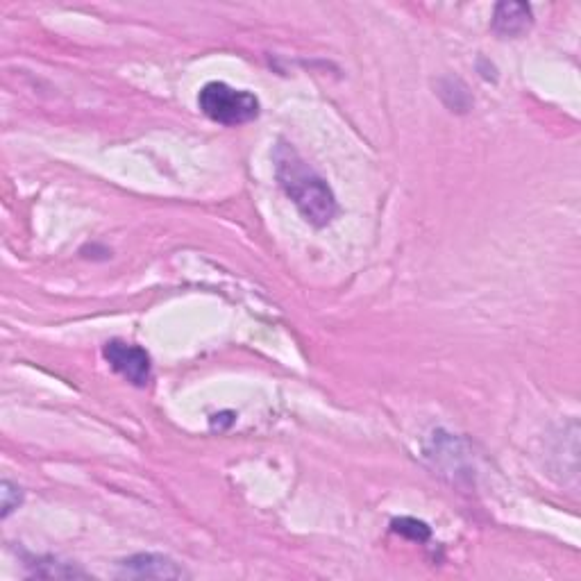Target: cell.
<instances>
[{"label": "cell", "mask_w": 581, "mask_h": 581, "mask_svg": "<svg viewBox=\"0 0 581 581\" xmlns=\"http://www.w3.org/2000/svg\"><path fill=\"white\" fill-rule=\"evenodd\" d=\"M273 162L277 182L298 207V212L305 216V221L314 227L330 225L339 212V205L325 178H321L289 143H277Z\"/></svg>", "instance_id": "obj_1"}, {"label": "cell", "mask_w": 581, "mask_h": 581, "mask_svg": "<svg viewBox=\"0 0 581 581\" xmlns=\"http://www.w3.org/2000/svg\"><path fill=\"white\" fill-rule=\"evenodd\" d=\"M200 112L214 123L237 128L259 116V98L246 89H234L225 82H207L198 94Z\"/></svg>", "instance_id": "obj_2"}, {"label": "cell", "mask_w": 581, "mask_h": 581, "mask_svg": "<svg viewBox=\"0 0 581 581\" xmlns=\"http://www.w3.org/2000/svg\"><path fill=\"white\" fill-rule=\"evenodd\" d=\"M103 357L114 373H119L123 380H128L137 389H146L153 375V364H150V355L141 345L125 343V341H109L103 348Z\"/></svg>", "instance_id": "obj_3"}, {"label": "cell", "mask_w": 581, "mask_h": 581, "mask_svg": "<svg viewBox=\"0 0 581 581\" xmlns=\"http://www.w3.org/2000/svg\"><path fill=\"white\" fill-rule=\"evenodd\" d=\"M119 577L123 579H182L187 577L178 563L164 554L141 552L121 561Z\"/></svg>", "instance_id": "obj_4"}, {"label": "cell", "mask_w": 581, "mask_h": 581, "mask_svg": "<svg viewBox=\"0 0 581 581\" xmlns=\"http://www.w3.org/2000/svg\"><path fill=\"white\" fill-rule=\"evenodd\" d=\"M532 23L534 14L532 7L527 3H498L493 10L491 28L495 35L509 39L525 35V32L532 28Z\"/></svg>", "instance_id": "obj_5"}, {"label": "cell", "mask_w": 581, "mask_h": 581, "mask_svg": "<svg viewBox=\"0 0 581 581\" xmlns=\"http://www.w3.org/2000/svg\"><path fill=\"white\" fill-rule=\"evenodd\" d=\"M439 96L443 98V103L452 109V112H468L470 105H473V98H470L466 84L454 78L441 80Z\"/></svg>", "instance_id": "obj_6"}, {"label": "cell", "mask_w": 581, "mask_h": 581, "mask_svg": "<svg viewBox=\"0 0 581 581\" xmlns=\"http://www.w3.org/2000/svg\"><path fill=\"white\" fill-rule=\"evenodd\" d=\"M391 529L395 534H400L416 543H427L429 538H432V529H429L427 522L418 518H395L391 522Z\"/></svg>", "instance_id": "obj_7"}, {"label": "cell", "mask_w": 581, "mask_h": 581, "mask_svg": "<svg viewBox=\"0 0 581 581\" xmlns=\"http://www.w3.org/2000/svg\"><path fill=\"white\" fill-rule=\"evenodd\" d=\"M28 566L35 577H87V572L57 563L55 559H35V563H28Z\"/></svg>", "instance_id": "obj_8"}, {"label": "cell", "mask_w": 581, "mask_h": 581, "mask_svg": "<svg viewBox=\"0 0 581 581\" xmlns=\"http://www.w3.org/2000/svg\"><path fill=\"white\" fill-rule=\"evenodd\" d=\"M0 498H3V518H7L14 509H19V504L23 502V491L5 479V482L0 484Z\"/></svg>", "instance_id": "obj_9"}]
</instances>
